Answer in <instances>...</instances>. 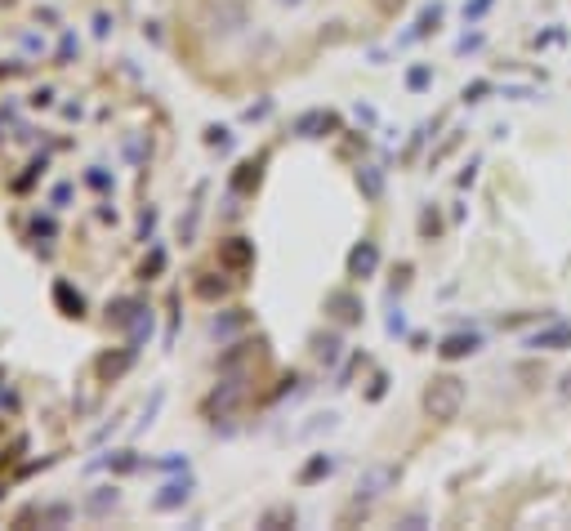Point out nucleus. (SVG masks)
I'll list each match as a JSON object with an SVG mask.
<instances>
[{
  "mask_svg": "<svg viewBox=\"0 0 571 531\" xmlns=\"http://www.w3.org/2000/svg\"><path fill=\"white\" fill-rule=\"evenodd\" d=\"M460 406H464V380H455V375H438V380H429V389H424V411L433 415V420H455L460 415Z\"/></svg>",
  "mask_w": 571,
  "mask_h": 531,
  "instance_id": "f257e3e1",
  "label": "nucleus"
},
{
  "mask_svg": "<svg viewBox=\"0 0 571 531\" xmlns=\"http://www.w3.org/2000/svg\"><path fill=\"white\" fill-rule=\"evenodd\" d=\"M398 487V469L393 464H371V469H362V478H358V500H380L384 491H393Z\"/></svg>",
  "mask_w": 571,
  "mask_h": 531,
  "instance_id": "f03ea898",
  "label": "nucleus"
},
{
  "mask_svg": "<svg viewBox=\"0 0 571 531\" xmlns=\"http://www.w3.org/2000/svg\"><path fill=\"white\" fill-rule=\"evenodd\" d=\"M375 269H380V245H375V241H362V245H353V254H349V278L366 282Z\"/></svg>",
  "mask_w": 571,
  "mask_h": 531,
  "instance_id": "7ed1b4c3",
  "label": "nucleus"
},
{
  "mask_svg": "<svg viewBox=\"0 0 571 531\" xmlns=\"http://www.w3.org/2000/svg\"><path fill=\"white\" fill-rule=\"evenodd\" d=\"M478 349H482V335H473V331H455V335H446V340H442V349H438V353H442L446 362H460V358H469V353H478Z\"/></svg>",
  "mask_w": 571,
  "mask_h": 531,
  "instance_id": "20e7f679",
  "label": "nucleus"
},
{
  "mask_svg": "<svg viewBox=\"0 0 571 531\" xmlns=\"http://www.w3.org/2000/svg\"><path fill=\"white\" fill-rule=\"evenodd\" d=\"M331 130H335V117L322 112V108H313V112H304V117L295 121V134H300V139H322V134H331Z\"/></svg>",
  "mask_w": 571,
  "mask_h": 531,
  "instance_id": "39448f33",
  "label": "nucleus"
},
{
  "mask_svg": "<svg viewBox=\"0 0 571 531\" xmlns=\"http://www.w3.org/2000/svg\"><path fill=\"white\" fill-rule=\"evenodd\" d=\"M527 349H571V322H558L549 331H535L527 340Z\"/></svg>",
  "mask_w": 571,
  "mask_h": 531,
  "instance_id": "423d86ee",
  "label": "nucleus"
},
{
  "mask_svg": "<svg viewBox=\"0 0 571 531\" xmlns=\"http://www.w3.org/2000/svg\"><path fill=\"white\" fill-rule=\"evenodd\" d=\"M331 473H335V455H313L300 469V482H318V478H331Z\"/></svg>",
  "mask_w": 571,
  "mask_h": 531,
  "instance_id": "0eeeda50",
  "label": "nucleus"
},
{
  "mask_svg": "<svg viewBox=\"0 0 571 531\" xmlns=\"http://www.w3.org/2000/svg\"><path fill=\"white\" fill-rule=\"evenodd\" d=\"M326 304L340 313V322H362V304H358L353 295H331Z\"/></svg>",
  "mask_w": 571,
  "mask_h": 531,
  "instance_id": "6e6552de",
  "label": "nucleus"
},
{
  "mask_svg": "<svg viewBox=\"0 0 571 531\" xmlns=\"http://www.w3.org/2000/svg\"><path fill=\"white\" fill-rule=\"evenodd\" d=\"M188 491H192V482H170V487L157 495V509H179V504L188 500Z\"/></svg>",
  "mask_w": 571,
  "mask_h": 531,
  "instance_id": "1a4fd4ad",
  "label": "nucleus"
},
{
  "mask_svg": "<svg viewBox=\"0 0 571 531\" xmlns=\"http://www.w3.org/2000/svg\"><path fill=\"white\" fill-rule=\"evenodd\" d=\"M250 241H241V237H232L228 245H223V263H232V269H241V263H250Z\"/></svg>",
  "mask_w": 571,
  "mask_h": 531,
  "instance_id": "9d476101",
  "label": "nucleus"
},
{
  "mask_svg": "<svg viewBox=\"0 0 571 531\" xmlns=\"http://www.w3.org/2000/svg\"><path fill=\"white\" fill-rule=\"evenodd\" d=\"M358 188H362V192H366V197H371V201H375V197H380V192H384V174H380V170H375V165H366V170H362V174H358Z\"/></svg>",
  "mask_w": 571,
  "mask_h": 531,
  "instance_id": "9b49d317",
  "label": "nucleus"
},
{
  "mask_svg": "<svg viewBox=\"0 0 571 531\" xmlns=\"http://www.w3.org/2000/svg\"><path fill=\"white\" fill-rule=\"evenodd\" d=\"M281 522H295V509H291V504H277V509H268V513L259 518V527H281Z\"/></svg>",
  "mask_w": 571,
  "mask_h": 531,
  "instance_id": "f8f14e48",
  "label": "nucleus"
},
{
  "mask_svg": "<svg viewBox=\"0 0 571 531\" xmlns=\"http://www.w3.org/2000/svg\"><path fill=\"white\" fill-rule=\"evenodd\" d=\"M438 19H442V5H429V10L420 14V23H415V32H411V41H415V36H424L429 28H438Z\"/></svg>",
  "mask_w": 571,
  "mask_h": 531,
  "instance_id": "ddd939ff",
  "label": "nucleus"
},
{
  "mask_svg": "<svg viewBox=\"0 0 571 531\" xmlns=\"http://www.w3.org/2000/svg\"><path fill=\"white\" fill-rule=\"evenodd\" d=\"M54 300H59V304H63V309H72V318H81V295H76V300H72V291H68V286H63V282H59V286H54Z\"/></svg>",
  "mask_w": 571,
  "mask_h": 531,
  "instance_id": "4468645a",
  "label": "nucleus"
},
{
  "mask_svg": "<svg viewBox=\"0 0 571 531\" xmlns=\"http://www.w3.org/2000/svg\"><path fill=\"white\" fill-rule=\"evenodd\" d=\"M318 358H322V362L331 366V362L340 358V340H335V335H326V340H318Z\"/></svg>",
  "mask_w": 571,
  "mask_h": 531,
  "instance_id": "2eb2a0df",
  "label": "nucleus"
},
{
  "mask_svg": "<svg viewBox=\"0 0 571 531\" xmlns=\"http://www.w3.org/2000/svg\"><path fill=\"white\" fill-rule=\"evenodd\" d=\"M406 85H411V90H429V85H433V72H429V68H411Z\"/></svg>",
  "mask_w": 571,
  "mask_h": 531,
  "instance_id": "dca6fc26",
  "label": "nucleus"
},
{
  "mask_svg": "<svg viewBox=\"0 0 571 531\" xmlns=\"http://www.w3.org/2000/svg\"><path fill=\"white\" fill-rule=\"evenodd\" d=\"M487 90H491V85H487V81H473V85H469V90H464V99H469V103H478V99H482V94H487Z\"/></svg>",
  "mask_w": 571,
  "mask_h": 531,
  "instance_id": "f3484780",
  "label": "nucleus"
},
{
  "mask_svg": "<svg viewBox=\"0 0 571 531\" xmlns=\"http://www.w3.org/2000/svg\"><path fill=\"white\" fill-rule=\"evenodd\" d=\"M402 331H406V318L393 313V318H389V335H402Z\"/></svg>",
  "mask_w": 571,
  "mask_h": 531,
  "instance_id": "a211bd4d",
  "label": "nucleus"
},
{
  "mask_svg": "<svg viewBox=\"0 0 571 531\" xmlns=\"http://www.w3.org/2000/svg\"><path fill=\"white\" fill-rule=\"evenodd\" d=\"M558 398H562V402H571V371L558 380Z\"/></svg>",
  "mask_w": 571,
  "mask_h": 531,
  "instance_id": "6ab92c4d",
  "label": "nucleus"
},
{
  "mask_svg": "<svg viewBox=\"0 0 571 531\" xmlns=\"http://www.w3.org/2000/svg\"><path fill=\"white\" fill-rule=\"evenodd\" d=\"M277 5H281V10H295V5H304V0H277Z\"/></svg>",
  "mask_w": 571,
  "mask_h": 531,
  "instance_id": "aec40b11",
  "label": "nucleus"
}]
</instances>
